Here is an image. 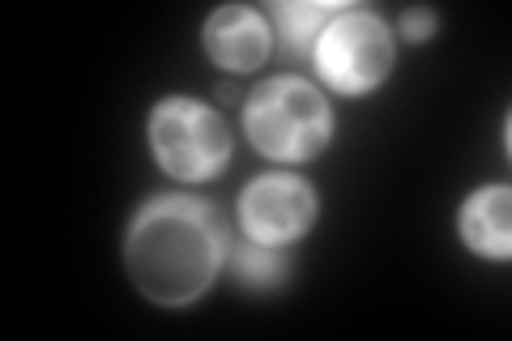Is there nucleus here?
<instances>
[{
  "instance_id": "obj_1",
  "label": "nucleus",
  "mask_w": 512,
  "mask_h": 341,
  "mask_svg": "<svg viewBox=\"0 0 512 341\" xmlns=\"http://www.w3.org/2000/svg\"><path fill=\"white\" fill-rule=\"evenodd\" d=\"M227 252V222L210 201L192 192H154L124 226L128 282L146 303L167 312H180L210 295Z\"/></svg>"
},
{
  "instance_id": "obj_2",
  "label": "nucleus",
  "mask_w": 512,
  "mask_h": 341,
  "mask_svg": "<svg viewBox=\"0 0 512 341\" xmlns=\"http://www.w3.org/2000/svg\"><path fill=\"white\" fill-rule=\"evenodd\" d=\"M244 137L261 158L303 167L333 145V107L299 73L265 77L244 99Z\"/></svg>"
},
{
  "instance_id": "obj_3",
  "label": "nucleus",
  "mask_w": 512,
  "mask_h": 341,
  "mask_svg": "<svg viewBox=\"0 0 512 341\" xmlns=\"http://www.w3.org/2000/svg\"><path fill=\"white\" fill-rule=\"evenodd\" d=\"M393 64H397V43L389 22L380 13L355 5L320 30L312 47L316 77L342 99H367L393 77Z\"/></svg>"
},
{
  "instance_id": "obj_4",
  "label": "nucleus",
  "mask_w": 512,
  "mask_h": 341,
  "mask_svg": "<svg viewBox=\"0 0 512 341\" xmlns=\"http://www.w3.org/2000/svg\"><path fill=\"white\" fill-rule=\"evenodd\" d=\"M150 154L163 175L180 184H205L231 162V128L222 111L197 99H158L146 124Z\"/></svg>"
},
{
  "instance_id": "obj_5",
  "label": "nucleus",
  "mask_w": 512,
  "mask_h": 341,
  "mask_svg": "<svg viewBox=\"0 0 512 341\" xmlns=\"http://www.w3.org/2000/svg\"><path fill=\"white\" fill-rule=\"evenodd\" d=\"M239 231L252 243H269V248H291L316 226L320 201L316 188L291 171H269L239 192Z\"/></svg>"
},
{
  "instance_id": "obj_6",
  "label": "nucleus",
  "mask_w": 512,
  "mask_h": 341,
  "mask_svg": "<svg viewBox=\"0 0 512 341\" xmlns=\"http://www.w3.org/2000/svg\"><path fill=\"white\" fill-rule=\"evenodd\" d=\"M201 47L214 69H227L235 77L256 73L274 56V26L252 5H222L201 26Z\"/></svg>"
},
{
  "instance_id": "obj_7",
  "label": "nucleus",
  "mask_w": 512,
  "mask_h": 341,
  "mask_svg": "<svg viewBox=\"0 0 512 341\" xmlns=\"http://www.w3.org/2000/svg\"><path fill=\"white\" fill-rule=\"evenodd\" d=\"M461 243L483 261H508L512 256V192L508 184L474 188L457 209Z\"/></svg>"
},
{
  "instance_id": "obj_8",
  "label": "nucleus",
  "mask_w": 512,
  "mask_h": 341,
  "mask_svg": "<svg viewBox=\"0 0 512 341\" xmlns=\"http://www.w3.org/2000/svg\"><path fill=\"white\" fill-rule=\"evenodd\" d=\"M350 5L346 0H274L269 5V26H274V43L282 60L291 64H312V47L320 39V30H325L338 13H346Z\"/></svg>"
},
{
  "instance_id": "obj_9",
  "label": "nucleus",
  "mask_w": 512,
  "mask_h": 341,
  "mask_svg": "<svg viewBox=\"0 0 512 341\" xmlns=\"http://www.w3.org/2000/svg\"><path fill=\"white\" fill-rule=\"evenodd\" d=\"M231 273L239 286H252V290H278L286 278H291V265H286L282 248H269V243H231Z\"/></svg>"
},
{
  "instance_id": "obj_10",
  "label": "nucleus",
  "mask_w": 512,
  "mask_h": 341,
  "mask_svg": "<svg viewBox=\"0 0 512 341\" xmlns=\"http://www.w3.org/2000/svg\"><path fill=\"white\" fill-rule=\"evenodd\" d=\"M436 9H406L402 18H397V35L410 39V43H427V39H436Z\"/></svg>"
}]
</instances>
